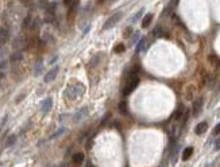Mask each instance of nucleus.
Instances as JSON below:
<instances>
[{
  "label": "nucleus",
  "mask_w": 220,
  "mask_h": 167,
  "mask_svg": "<svg viewBox=\"0 0 220 167\" xmlns=\"http://www.w3.org/2000/svg\"><path fill=\"white\" fill-rule=\"evenodd\" d=\"M85 93V86L81 82L73 84V85H69L65 90V97L68 100H77Z\"/></svg>",
  "instance_id": "nucleus-1"
},
{
  "label": "nucleus",
  "mask_w": 220,
  "mask_h": 167,
  "mask_svg": "<svg viewBox=\"0 0 220 167\" xmlns=\"http://www.w3.org/2000/svg\"><path fill=\"white\" fill-rule=\"evenodd\" d=\"M138 85H139V78H138V75L127 78V84H126L124 89H123V96H128V94H130L131 92L135 90Z\"/></svg>",
  "instance_id": "nucleus-2"
},
{
  "label": "nucleus",
  "mask_w": 220,
  "mask_h": 167,
  "mask_svg": "<svg viewBox=\"0 0 220 167\" xmlns=\"http://www.w3.org/2000/svg\"><path fill=\"white\" fill-rule=\"evenodd\" d=\"M122 15H123L122 12H116V13H114L112 16H109V18L107 19V22L104 23L103 30H109V28H112V27H114L116 23H119V20L122 19Z\"/></svg>",
  "instance_id": "nucleus-3"
},
{
  "label": "nucleus",
  "mask_w": 220,
  "mask_h": 167,
  "mask_svg": "<svg viewBox=\"0 0 220 167\" xmlns=\"http://www.w3.org/2000/svg\"><path fill=\"white\" fill-rule=\"evenodd\" d=\"M201 110H203V98H201V97H198V98H196L195 102H193V107H192L193 116H195V117H197V116L201 113Z\"/></svg>",
  "instance_id": "nucleus-4"
},
{
  "label": "nucleus",
  "mask_w": 220,
  "mask_h": 167,
  "mask_svg": "<svg viewBox=\"0 0 220 167\" xmlns=\"http://www.w3.org/2000/svg\"><path fill=\"white\" fill-rule=\"evenodd\" d=\"M58 66H55V67H53L50 72H47V74L45 75V82L46 84H49V82H52L53 80H54L55 77H57V74H58Z\"/></svg>",
  "instance_id": "nucleus-5"
},
{
  "label": "nucleus",
  "mask_w": 220,
  "mask_h": 167,
  "mask_svg": "<svg viewBox=\"0 0 220 167\" xmlns=\"http://www.w3.org/2000/svg\"><path fill=\"white\" fill-rule=\"evenodd\" d=\"M52 107H53V100L50 98H46L43 102H42V105H41V112L43 113V115H46L47 112H49L50 109H52Z\"/></svg>",
  "instance_id": "nucleus-6"
},
{
  "label": "nucleus",
  "mask_w": 220,
  "mask_h": 167,
  "mask_svg": "<svg viewBox=\"0 0 220 167\" xmlns=\"http://www.w3.org/2000/svg\"><path fill=\"white\" fill-rule=\"evenodd\" d=\"M88 107H84V108H81V109L79 110V112H76V115H74V121H79V120H81V119H84L85 116L88 115Z\"/></svg>",
  "instance_id": "nucleus-7"
},
{
  "label": "nucleus",
  "mask_w": 220,
  "mask_h": 167,
  "mask_svg": "<svg viewBox=\"0 0 220 167\" xmlns=\"http://www.w3.org/2000/svg\"><path fill=\"white\" fill-rule=\"evenodd\" d=\"M207 128H208V124H207L205 121H201V123H198V124H197V127L195 128L196 135H203L204 132L207 131Z\"/></svg>",
  "instance_id": "nucleus-8"
},
{
  "label": "nucleus",
  "mask_w": 220,
  "mask_h": 167,
  "mask_svg": "<svg viewBox=\"0 0 220 167\" xmlns=\"http://www.w3.org/2000/svg\"><path fill=\"white\" fill-rule=\"evenodd\" d=\"M153 20V13H147V15L143 16V20H142V27L143 28H147V27L150 26V23H151Z\"/></svg>",
  "instance_id": "nucleus-9"
},
{
  "label": "nucleus",
  "mask_w": 220,
  "mask_h": 167,
  "mask_svg": "<svg viewBox=\"0 0 220 167\" xmlns=\"http://www.w3.org/2000/svg\"><path fill=\"white\" fill-rule=\"evenodd\" d=\"M72 159H73L74 164H81L82 162H84V154H82V152H77V154H74Z\"/></svg>",
  "instance_id": "nucleus-10"
},
{
  "label": "nucleus",
  "mask_w": 220,
  "mask_h": 167,
  "mask_svg": "<svg viewBox=\"0 0 220 167\" xmlns=\"http://www.w3.org/2000/svg\"><path fill=\"white\" fill-rule=\"evenodd\" d=\"M192 154H193V147H186L184 150V152H182V160H188L192 156Z\"/></svg>",
  "instance_id": "nucleus-11"
},
{
  "label": "nucleus",
  "mask_w": 220,
  "mask_h": 167,
  "mask_svg": "<svg viewBox=\"0 0 220 167\" xmlns=\"http://www.w3.org/2000/svg\"><path fill=\"white\" fill-rule=\"evenodd\" d=\"M153 35L154 37H158V38H163V37H168V34H166L165 31H163L161 27H155L154 31H153Z\"/></svg>",
  "instance_id": "nucleus-12"
},
{
  "label": "nucleus",
  "mask_w": 220,
  "mask_h": 167,
  "mask_svg": "<svg viewBox=\"0 0 220 167\" xmlns=\"http://www.w3.org/2000/svg\"><path fill=\"white\" fill-rule=\"evenodd\" d=\"M23 58V54L22 51H15L14 54L11 55V62H20Z\"/></svg>",
  "instance_id": "nucleus-13"
},
{
  "label": "nucleus",
  "mask_w": 220,
  "mask_h": 167,
  "mask_svg": "<svg viewBox=\"0 0 220 167\" xmlns=\"http://www.w3.org/2000/svg\"><path fill=\"white\" fill-rule=\"evenodd\" d=\"M208 61L211 62L212 65H216V66L220 67V58L217 55H215V54H211V55L208 57Z\"/></svg>",
  "instance_id": "nucleus-14"
},
{
  "label": "nucleus",
  "mask_w": 220,
  "mask_h": 167,
  "mask_svg": "<svg viewBox=\"0 0 220 167\" xmlns=\"http://www.w3.org/2000/svg\"><path fill=\"white\" fill-rule=\"evenodd\" d=\"M42 70H43V63L41 61H38L35 65V69H34V75H39L42 73Z\"/></svg>",
  "instance_id": "nucleus-15"
},
{
  "label": "nucleus",
  "mask_w": 220,
  "mask_h": 167,
  "mask_svg": "<svg viewBox=\"0 0 220 167\" xmlns=\"http://www.w3.org/2000/svg\"><path fill=\"white\" fill-rule=\"evenodd\" d=\"M184 112H185V110L182 109V108H180V109H177L176 112L173 113V119H174V120H181V119H182V116H184Z\"/></svg>",
  "instance_id": "nucleus-16"
},
{
  "label": "nucleus",
  "mask_w": 220,
  "mask_h": 167,
  "mask_svg": "<svg viewBox=\"0 0 220 167\" xmlns=\"http://www.w3.org/2000/svg\"><path fill=\"white\" fill-rule=\"evenodd\" d=\"M65 131H66V128H65V127H61L60 129H57V131H55L54 133H53L52 136H50V139H52V140H53V139H57V137H60L61 135H62Z\"/></svg>",
  "instance_id": "nucleus-17"
},
{
  "label": "nucleus",
  "mask_w": 220,
  "mask_h": 167,
  "mask_svg": "<svg viewBox=\"0 0 220 167\" xmlns=\"http://www.w3.org/2000/svg\"><path fill=\"white\" fill-rule=\"evenodd\" d=\"M119 110H120V113L122 115H127L128 113V110H127V102H124V101H122L119 104Z\"/></svg>",
  "instance_id": "nucleus-18"
},
{
  "label": "nucleus",
  "mask_w": 220,
  "mask_h": 167,
  "mask_svg": "<svg viewBox=\"0 0 220 167\" xmlns=\"http://www.w3.org/2000/svg\"><path fill=\"white\" fill-rule=\"evenodd\" d=\"M144 38H141V39L138 40V45H136V47H135V53L136 54H139L141 53V50H142V47H143V45H144Z\"/></svg>",
  "instance_id": "nucleus-19"
},
{
  "label": "nucleus",
  "mask_w": 220,
  "mask_h": 167,
  "mask_svg": "<svg viewBox=\"0 0 220 167\" xmlns=\"http://www.w3.org/2000/svg\"><path fill=\"white\" fill-rule=\"evenodd\" d=\"M143 11H144V10H143V8H141V10H139V11H138V12H136V13H135V16H134V18H132V23H136V22H138V20H139V18H141V16H142V15H143Z\"/></svg>",
  "instance_id": "nucleus-20"
},
{
  "label": "nucleus",
  "mask_w": 220,
  "mask_h": 167,
  "mask_svg": "<svg viewBox=\"0 0 220 167\" xmlns=\"http://www.w3.org/2000/svg\"><path fill=\"white\" fill-rule=\"evenodd\" d=\"M30 24H31V16L28 15V16H26L25 22H23V27H25V28H27V27L30 26Z\"/></svg>",
  "instance_id": "nucleus-21"
},
{
  "label": "nucleus",
  "mask_w": 220,
  "mask_h": 167,
  "mask_svg": "<svg viewBox=\"0 0 220 167\" xmlns=\"http://www.w3.org/2000/svg\"><path fill=\"white\" fill-rule=\"evenodd\" d=\"M132 32H134L132 27H127V28H126V31H124V37H130Z\"/></svg>",
  "instance_id": "nucleus-22"
},
{
  "label": "nucleus",
  "mask_w": 220,
  "mask_h": 167,
  "mask_svg": "<svg viewBox=\"0 0 220 167\" xmlns=\"http://www.w3.org/2000/svg\"><path fill=\"white\" fill-rule=\"evenodd\" d=\"M123 50H124V45H122V43H120V45H117L116 47H115V51H116V53H122Z\"/></svg>",
  "instance_id": "nucleus-23"
},
{
  "label": "nucleus",
  "mask_w": 220,
  "mask_h": 167,
  "mask_svg": "<svg viewBox=\"0 0 220 167\" xmlns=\"http://www.w3.org/2000/svg\"><path fill=\"white\" fill-rule=\"evenodd\" d=\"M188 116H189V110H185L184 116H182V124H185L188 121Z\"/></svg>",
  "instance_id": "nucleus-24"
},
{
  "label": "nucleus",
  "mask_w": 220,
  "mask_h": 167,
  "mask_svg": "<svg viewBox=\"0 0 220 167\" xmlns=\"http://www.w3.org/2000/svg\"><path fill=\"white\" fill-rule=\"evenodd\" d=\"M213 135H220V123L216 125V128L213 129Z\"/></svg>",
  "instance_id": "nucleus-25"
},
{
  "label": "nucleus",
  "mask_w": 220,
  "mask_h": 167,
  "mask_svg": "<svg viewBox=\"0 0 220 167\" xmlns=\"http://www.w3.org/2000/svg\"><path fill=\"white\" fill-rule=\"evenodd\" d=\"M215 150H216V151L220 150V137L216 140V142H215Z\"/></svg>",
  "instance_id": "nucleus-26"
},
{
  "label": "nucleus",
  "mask_w": 220,
  "mask_h": 167,
  "mask_svg": "<svg viewBox=\"0 0 220 167\" xmlns=\"http://www.w3.org/2000/svg\"><path fill=\"white\" fill-rule=\"evenodd\" d=\"M138 38H139V32H138V31L134 32V37H132V40H131V42L135 43V39H138Z\"/></svg>",
  "instance_id": "nucleus-27"
},
{
  "label": "nucleus",
  "mask_w": 220,
  "mask_h": 167,
  "mask_svg": "<svg viewBox=\"0 0 220 167\" xmlns=\"http://www.w3.org/2000/svg\"><path fill=\"white\" fill-rule=\"evenodd\" d=\"M14 142H15V136H10V140L7 142V145H11Z\"/></svg>",
  "instance_id": "nucleus-28"
},
{
  "label": "nucleus",
  "mask_w": 220,
  "mask_h": 167,
  "mask_svg": "<svg viewBox=\"0 0 220 167\" xmlns=\"http://www.w3.org/2000/svg\"><path fill=\"white\" fill-rule=\"evenodd\" d=\"M7 120H8V116H6V117L3 119V121H1V124H0V129H1V128L4 127V124H6V121H7Z\"/></svg>",
  "instance_id": "nucleus-29"
},
{
  "label": "nucleus",
  "mask_w": 220,
  "mask_h": 167,
  "mask_svg": "<svg viewBox=\"0 0 220 167\" xmlns=\"http://www.w3.org/2000/svg\"><path fill=\"white\" fill-rule=\"evenodd\" d=\"M74 0H64V3H65V5H69V7H70V4L72 3H73Z\"/></svg>",
  "instance_id": "nucleus-30"
},
{
  "label": "nucleus",
  "mask_w": 220,
  "mask_h": 167,
  "mask_svg": "<svg viewBox=\"0 0 220 167\" xmlns=\"http://www.w3.org/2000/svg\"><path fill=\"white\" fill-rule=\"evenodd\" d=\"M57 59H58V57H57V55H55V57H54V58H53V59H52V61H50V65L55 63V61H57Z\"/></svg>",
  "instance_id": "nucleus-31"
},
{
  "label": "nucleus",
  "mask_w": 220,
  "mask_h": 167,
  "mask_svg": "<svg viewBox=\"0 0 220 167\" xmlns=\"http://www.w3.org/2000/svg\"><path fill=\"white\" fill-rule=\"evenodd\" d=\"M3 54V47H1V45H0V55Z\"/></svg>",
  "instance_id": "nucleus-32"
},
{
  "label": "nucleus",
  "mask_w": 220,
  "mask_h": 167,
  "mask_svg": "<svg viewBox=\"0 0 220 167\" xmlns=\"http://www.w3.org/2000/svg\"><path fill=\"white\" fill-rule=\"evenodd\" d=\"M3 77H4V73H1V72H0V80H1V78H3Z\"/></svg>",
  "instance_id": "nucleus-33"
},
{
  "label": "nucleus",
  "mask_w": 220,
  "mask_h": 167,
  "mask_svg": "<svg viewBox=\"0 0 220 167\" xmlns=\"http://www.w3.org/2000/svg\"><path fill=\"white\" fill-rule=\"evenodd\" d=\"M60 167H68V164H66V163H64L62 166H60Z\"/></svg>",
  "instance_id": "nucleus-34"
},
{
  "label": "nucleus",
  "mask_w": 220,
  "mask_h": 167,
  "mask_svg": "<svg viewBox=\"0 0 220 167\" xmlns=\"http://www.w3.org/2000/svg\"><path fill=\"white\" fill-rule=\"evenodd\" d=\"M171 1H173V3H177V0H171Z\"/></svg>",
  "instance_id": "nucleus-35"
}]
</instances>
